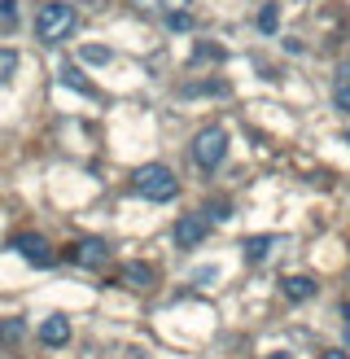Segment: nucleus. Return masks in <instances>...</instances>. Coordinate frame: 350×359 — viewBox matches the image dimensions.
Instances as JSON below:
<instances>
[{
	"label": "nucleus",
	"instance_id": "17",
	"mask_svg": "<svg viewBox=\"0 0 350 359\" xmlns=\"http://www.w3.org/2000/svg\"><path fill=\"white\" fill-rule=\"evenodd\" d=\"M88 62H110V48H83Z\"/></svg>",
	"mask_w": 350,
	"mask_h": 359
},
{
	"label": "nucleus",
	"instance_id": "13",
	"mask_svg": "<svg viewBox=\"0 0 350 359\" xmlns=\"http://www.w3.org/2000/svg\"><path fill=\"white\" fill-rule=\"evenodd\" d=\"M22 333H27L22 320H5V325H0V342H18Z\"/></svg>",
	"mask_w": 350,
	"mask_h": 359
},
{
	"label": "nucleus",
	"instance_id": "5",
	"mask_svg": "<svg viewBox=\"0 0 350 359\" xmlns=\"http://www.w3.org/2000/svg\"><path fill=\"white\" fill-rule=\"evenodd\" d=\"M206 232H210V219L206 215H180L171 228V241L180 245V250H192V245H202L206 241Z\"/></svg>",
	"mask_w": 350,
	"mask_h": 359
},
{
	"label": "nucleus",
	"instance_id": "18",
	"mask_svg": "<svg viewBox=\"0 0 350 359\" xmlns=\"http://www.w3.org/2000/svg\"><path fill=\"white\" fill-rule=\"evenodd\" d=\"M0 18H5V27H13V0H0Z\"/></svg>",
	"mask_w": 350,
	"mask_h": 359
},
{
	"label": "nucleus",
	"instance_id": "21",
	"mask_svg": "<svg viewBox=\"0 0 350 359\" xmlns=\"http://www.w3.org/2000/svg\"><path fill=\"white\" fill-rule=\"evenodd\" d=\"M346 145H350V132H346Z\"/></svg>",
	"mask_w": 350,
	"mask_h": 359
},
{
	"label": "nucleus",
	"instance_id": "10",
	"mask_svg": "<svg viewBox=\"0 0 350 359\" xmlns=\"http://www.w3.org/2000/svg\"><path fill=\"white\" fill-rule=\"evenodd\" d=\"M272 245H276V237H245L241 241V250H245V259H250V263H262V259L272 255Z\"/></svg>",
	"mask_w": 350,
	"mask_h": 359
},
{
	"label": "nucleus",
	"instance_id": "15",
	"mask_svg": "<svg viewBox=\"0 0 350 359\" xmlns=\"http://www.w3.org/2000/svg\"><path fill=\"white\" fill-rule=\"evenodd\" d=\"M167 27H171V31H188L192 18H188V13H167Z\"/></svg>",
	"mask_w": 350,
	"mask_h": 359
},
{
	"label": "nucleus",
	"instance_id": "14",
	"mask_svg": "<svg viewBox=\"0 0 350 359\" xmlns=\"http://www.w3.org/2000/svg\"><path fill=\"white\" fill-rule=\"evenodd\" d=\"M258 31H267V35L276 31V5H262L258 9Z\"/></svg>",
	"mask_w": 350,
	"mask_h": 359
},
{
	"label": "nucleus",
	"instance_id": "6",
	"mask_svg": "<svg viewBox=\"0 0 350 359\" xmlns=\"http://www.w3.org/2000/svg\"><path fill=\"white\" fill-rule=\"evenodd\" d=\"M118 280L127 285V290H140V294H145V290H153V280H158V272H153L149 263H122V272H118Z\"/></svg>",
	"mask_w": 350,
	"mask_h": 359
},
{
	"label": "nucleus",
	"instance_id": "11",
	"mask_svg": "<svg viewBox=\"0 0 350 359\" xmlns=\"http://www.w3.org/2000/svg\"><path fill=\"white\" fill-rule=\"evenodd\" d=\"M332 101H337V110L350 114V66L337 70V83H332Z\"/></svg>",
	"mask_w": 350,
	"mask_h": 359
},
{
	"label": "nucleus",
	"instance_id": "7",
	"mask_svg": "<svg viewBox=\"0 0 350 359\" xmlns=\"http://www.w3.org/2000/svg\"><path fill=\"white\" fill-rule=\"evenodd\" d=\"M40 342H44V346H66V342H70V320H66V316L40 320Z\"/></svg>",
	"mask_w": 350,
	"mask_h": 359
},
{
	"label": "nucleus",
	"instance_id": "3",
	"mask_svg": "<svg viewBox=\"0 0 350 359\" xmlns=\"http://www.w3.org/2000/svg\"><path fill=\"white\" fill-rule=\"evenodd\" d=\"M223 158H227V132L223 128L197 132V140H192V163H197L202 171H219Z\"/></svg>",
	"mask_w": 350,
	"mask_h": 359
},
{
	"label": "nucleus",
	"instance_id": "2",
	"mask_svg": "<svg viewBox=\"0 0 350 359\" xmlns=\"http://www.w3.org/2000/svg\"><path fill=\"white\" fill-rule=\"evenodd\" d=\"M132 180H136V193L145 197V202H171L175 189H180L175 171H171V167H162V163H145Z\"/></svg>",
	"mask_w": 350,
	"mask_h": 359
},
{
	"label": "nucleus",
	"instance_id": "16",
	"mask_svg": "<svg viewBox=\"0 0 350 359\" xmlns=\"http://www.w3.org/2000/svg\"><path fill=\"white\" fill-rule=\"evenodd\" d=\"M158 5H162L167 13H188V5H192V0H158Z\"/></svg>",
	"mask_w": 350,
	"mask_h": 359
},
{
	"label": "nucleus",
	"instance_id": "4",
	"mask_svg": "<svg viewBox=\"0 0 350 359\" xmlns=\"http://www.w3.org/2000/svg\"><path fill=\"white\" fill-rule=\"evenodd\" d=\"M13 250H18V259H27L31 267H52V259H57V250H52L40 232H22V237H13Z\"/></svg>",
	"mask_w": 350,
	"mask_h": 359
},
{
	"label": "nucleus",
	"instance_id": "12",
	"mask_svg": "<svg viewBox=\"0 0 350 359\" xmlns=\"http://www.w3.org/2000/svg\"><path fill=\"white\" fill-rule=\"evenodd\" d=\"M13 70H18V53L13 48H0V83H9Z\"/></svg>",
	"mask_w": 350,
	"mask_h": 359
},
{
	"label": "nucleus",
	"instance_id": "20",
	"mask_svg": "<svg viewBox=\"0 0 350 359\" xmlns=\"http://www.w3.org/2000/svg\"><path fill=\"white\" fill-rule=\"evenodd\" d=\"M267 359H293V355H289V351H276V355H267Z\"/></svg>",
	"mask_w": 350,
	"mask_h": 359
},
{
	"label": "nucleus",
	"instance_id": "8",
	"mask_svg": "<svg viewBox=\"0 0 350 359\" xmlns=\"http://www.w3.org/2000/svg\"><path fill=\"white\" fill-rule=\"evenodd\" d=\"M105 259H110V245H105V241H92V237H88V241L75 245V263H83V267H101Z\"/></svg>",
	"mask_w": 350,
	"mask_h": 359
},
{
	"label": "nucleus",
	"instance_id": "19",
	"mask_svg": "<svg viewBox=\"0 0 350 359\" xmlns=\"http://www.w3.org/2000/svg\"><path fill=\"white\" fill-rule=\"evenodd\" d=\"M320 359H350V351H337V346H332V351H324Z\"/></svg>",
	"mask_w": 350,
	"mask_h": 359
},
{
	"label": "nucleus",
	"instance_id": "1",
	"mask_svg": "<svg viewBox=\"0 0 350 359\" xmlns=\"http://www.w3.org/2000/svg\"><path fill=\"white\" fill-rule=\"evenodd\" d=\"M75 27H79V13H75V5H66V0H48V5L35 9V35H40L44 44L70 40Z\"/></svg>",
	"mask_w": 350,
	"mask_h": 359
},
{
	"label": "nucleus",
	"instance_id": "9",
	"mask_svg": "<svg viewBox=\"0 0 350 359\" xmlns=\"http://www.w3.org/2000/svg\"><path fill=\"white\" fill-rule=\"evenodd\" d=\"M315 290H320V285H315L311 276H289V280H280V294H285L289 302H307V298H315Z\"/></svg>",
	"mask_w": 350,
	"mask_h": 359
}]
</instances>
